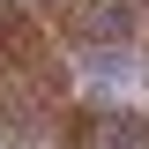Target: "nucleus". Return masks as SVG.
<instances>
[{
    "label": "nucleus",
    "mask_w": 149,
    "mask_h": 149,
    "mask_svg": "<svg viewBox=\"0 0 149 149\" xmlns=\"http://www.w3.org/2000/svg\"><path fill=\"white\" fill-rule=\"evenodd\" d=\"M142 67H149V30H142Z\"/></svg>",
    "instance_id": "nucleus-3"
},
{
    "label": "nucleus",
    "mask_w": 149,
    "mask_h": 149,
    "mask_svg": "<svg viewBox=\"0 0 149 149\" xmlns=\"http://www.w3.org/2000/svg\"><path fill=\"white\" fill-rule=\"evenodd\" d=\"M67 52L37 22V8L0 0V149H37L67 119Z\"/></svg>",
    "instance_id": "nucleus-1"
},
{
    "label": "nucleus",
    "mask_w": 149,
    "mask_h": 149,
    "mask_svg": "<svg viewBox=\"0 0 149 149\" xmlns=\"http://www.w3.org/2000/svg\"><path fill=\"white\" fill-rule=\"evenodd\" d=\"M37 22L60 45H74L82 60H119L142 45L149 0H37Z\"/></svg>",
    "instance_id": "nucleus-2"
}]
</instances>
